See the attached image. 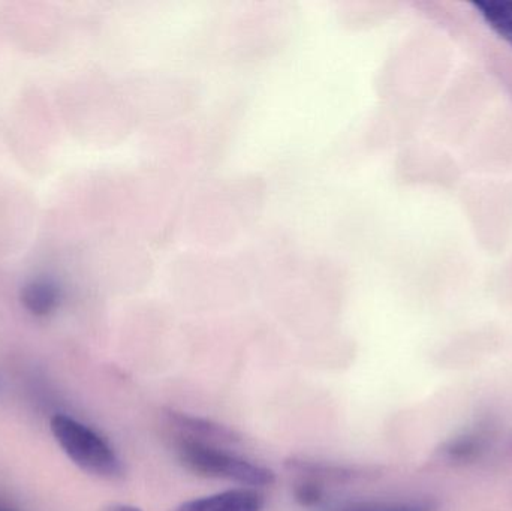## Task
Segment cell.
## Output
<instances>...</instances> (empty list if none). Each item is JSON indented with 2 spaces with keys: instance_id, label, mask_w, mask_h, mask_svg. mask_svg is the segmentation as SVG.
<instances>
[{
  "instance_id": "6da1fadb",
  "label": "cell",
  "mask_w": 512,
  "mask_h": 511,
  "mask_svg": "<svg viewBox=\"0 0 512 511\" xmlns=\"http://www.w3.org/2000/svg\"><path fill=\"white\" fill-rule=\"evenodd\" d=\"M176 456L186 470L209 479L228 480L255 488L273 485L276 480L270 468L248 461L210 441L180 435L176 441Z\"/></svg>"
},
{
  "instance_id": "7a4b0ae2",
  "label": "cell",
  "mask_w": 512,
  "mask_h": 511,
  "mask_svg": "<svg viewBox=\"0 0 512 511\" xmlns=\"http://www.w3.org/2000/svg\"><path fill=\"white\" fill-rule=\"evenodd\" d=\"M50 429L60 449L80 470L99 479L122 477L123 465L116 450L95 429L66 414L51 417Z\"/></svg>"
},
{
  "instance_id": "3957f363",
  "label": "cell",
  "mask_w": 512,
  "mask_h": 511,
  "mask_svg": "<svg viewBox=\"0 0 512 511\" xmlns=\"http://www.w3.org/2000/svg\"><path fill=\"white\" fill-rule=\"evenodd\" d=\"M264 497L255 489L240 488L195 498L180 504L174 511H262Z\"/></svg>"
},
{
  "instance_id": "277c9868",
  "label": "cell",
  "mask_w": 512,
  "mask_h": 511,
  "mask_svg": "<svg viewBox=\"0 0 512 511\" xmlns=\"http://www.w3.org/2000/svg\"><path fill=\"white\" fill-rule=\"evenodd\" d=\"M170 419L183 437L210 441V443L236 440L234 432H231L230 429L215 425V423L200 419V417L188 416V414L183 413H171Z\"/></svg>"
},
{
  "instance_id": "5b68a950",
  "label": "cell",
  "mask_w": 512,
  "mask_h": 511,
  "mask_svg": "<svg viewBox=\"0 0 512 511\" xmlns=\"http://www.w3.org/2000/svg\"><path fill=\"white\" fill-rule=\"evenodd\" d=\"M60 293L56 285L45 279H38L27 284L21 291V302L30 314L45 317L57 308Z\"/></svg>"
},
{
  "instance_id": "8992f818",
  "label": "cell",
  "mask_w": 512,
  "mask_h": 511,
  "mask_svg": "<svg viewBox=\"0 0 512 511\" xmlns=\"http://www.w3.org/2000/svg\"><path fill=\"white\" fill-rule=\"evenodd\" d=\"M474 6L486 23L512 45V0H480Z\"/></svg>"
},
{
  "instance_id": "52a82bcc",
  "label": "cell",
  "mask_w": 512,
  "mask_h": 511,
  "mask_svg": "<svg viewBox=\"0 0 512 511\" xmlns=\"http://www.w3.org/2000/svg\"><path fill=\"white\" fill-rule=\"evenodd\" d=\"M331 511H433L424 501H358Z\"/></svg>"
},
{
  "instance_id": "ba28073f",
  "label": "cell",
  "mask_w": 512,
  "mask_h": 511,
  "mask_svg": "<svg viewBox=\"0 0 512 511\" xmlns=\"http://www.w3.org/2000/svg\"><path fill=\"white\" fill-rule=\"evenodd\" d=\"M324 486L318 480L306 479L300 480L294 488V498L300 506L316 507L324 501Z\"/></svg>"
},
{
  "instance_id": "9c48e42d",
  "label": "cell",
  "mask_w": 512,
  "mask_h": 511,
  "mask_svg": "<svg viewBox=\"0 0 512 511\" xmlns=\"http://www.w3.org/2000/svg\"><path fill=\"white\" fill-rule=\"evenodd\" d=\"M102 511H143L140 507L131 506V504H113V506H108L107 509Z\"/></svg>"
},
{
  "instance_id": "30bf717a",
  "label": "cell",
  "mask_w": 512,
  "mask_h": 511,
  "mask_svg": "<svg viewBox=\"0 0 512 511\" xmlns=\"http://www.w3.org/2000/svg\"><path fill=\"white\" fill-rule=\"evenodd\" d=\"M0 511H12V510H9V509H6V507L0 506Z\"/></svg>"
}]
</instances>
